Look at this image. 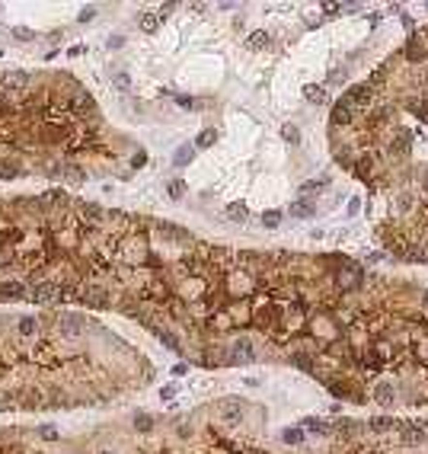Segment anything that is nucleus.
Wrapping results in <instances>:
<instances>
[{
	"label": "nucleus",
	"mask_w": 428,
	"mask_h": 454,
	"mask_svg": "<svg viewBox=\"0 0 428 454\" xmlns=\"http://www.w3.org/2000/svg\"><path fill=\"white\" fill-rule=\"evenodd\" d=\"M358 208H361V202L352 199V202H348V215H358Z\"/></svg>",
	"instance_id": "28"
},
{
	"label": "nucleus",
	"mask_w": 428,
	"mask_h": 454,
	"mask_svg": "<svg viewBox=\"0 0 428 454\" xmlns=\"http://www.w3.org/2000/svg\"><path fill=\"white\" fill-rule=\"evenodd\" d=\"M214 141H217V131H214V128H205L198 138H195V147H211Z\"/></svg>",
	"instance_id": "14"
},
{
	"label": "nucleus",
	"mask_w": 428,
	"mask_h": 454,
	"mask_svg": "<svg viewBox=\"0 0 428 454\" xmlns=\"http://www.w3.org/2000/svg\"><path fill=\"white\" fill-rule=\"evenodd\" d=\"M227 218L230 221H246V218H249V208H246L243 202H230L227 205Z\"/></svg>",
	"instance_id": "9"
},
{
	"label": "nucleus",
	"mask_w": 428,
	"mask_h": 454,
	"mask_svg": "<svg viewBox=\"0 0 428 454\" xmlns=\"http://www.w3.org/2000/svg\"><path fill=\"white\" fill-rule=\"evenodd\" d=\"M189 160H192V147H182V151H176V167H185Z\"/></svg>",
	"instance_id": "24"
},
{
	"label": "nucleus",
	"mask_w": 428,
	"mask_h": 454,
	"mask_svg": "<svg viewBox=\"0 0 428 454\" xmlns=\"http://www.w3.org/2000/svg\"><path fill=\"white\" fill-rule=\"evenodd\" d=\"M176 102H179V106H189V109L195 106V102H192V96H176Z\"/></svg>",
	"instance_id": "30"
},
{
	"label": "nucleus",
	"mask_w": 428,
	"mask_h": 454,
	"mask_svg": "<svg viewBox=\"0 0 428 454\" xmlns=\"http://www.w3.org/2000/svg\"><path fill=\"white\" fill-rule=\"evenodd\" d=\"M93 16H96V7H86V10H80V19H83V23H90Z\"/></svg>",
	"instance_id": "26"
},
{
	"label": "nucleus",
	"mask_w": 428,
	"mask_h": 454,
	"mask_svg": "<svg viewBox=\"0 0 428 454\" xmlns=\"http://www.w3.org/2000/svg\"><path fill=\"white\" fill-rule=\"evenodd\" d=\"M367 221L390 259L406 266L428 262V160H412L380 192L367 195Z\"/></svg>",
	"instance_id": "2"
},
{
	"label": "nucleus",
	"mask_w": 428,
	"mask_h": 454,
	"mask_svg": "<svg viewBox=\"0 0 428 454\" xmlns=\"http://www.w3.org/2000/svg\"><path fill=\"white\" fill-rule=\"evenodd\" d=\"M428 128V26L409 39L367 80L355 84L329 112V144L336 163L396 131Z\"/></svg>",
	"instance_id": "1"
},
{
	"label": "nucleus",
	"mask_w": 428,
	"mask_h": 454,
	"mask_svg": "<svg viewBox=\"0 0 428 454\" xmlns=\"http://www.w3.org/2000/svg\"><path fill=\"white\" fill-rule=\"evenodd\" d=\"M99 454H115V451H99Z\"/></svg>",
	"instance_id": "32"
},
{
	"label": "nucleus",
	"mask_w": 428,
	"mask_h": 454,
	"mask_svg": "<svg viewBox=\"0 0 428 454\" xmlns=\"http://www.w3.org/2000/svg\"><path fill=\"white\" fill-rule=\"evenodd\" d=\"M281 211H278V208H268L265 215H262V224H265V227H278V224H281Z\"/></svg>",
	"instance_id": "16"
},
{
	"label": "nucleus",
	"mask_w": 428,
	"mask_h": 454,
	"mask_svg": "<svg viewBox=\"0 0 428 454\" xmlns=\"http://www.w3.org/2000/svg\"><path fill=\"white\" fill-rule=\"evenodd\" d=\"M112 84L118 86V90H128V86H131V77L122 70V74H115V77H112Z\"/></svg>",
	"instance_id": "23"
},
{
	"label": "nucleus",
	"mask_w": 428,
	"mask_h": 454,
	"mask_svg": "<svg viewBox=\"0 0 428 454\" xmlns=\"http://www.w3.org/2000/svg\"><path fill=\"white\" fill-rule=\"evenodd\" d=\"M29 294V288L23 282H3L0 285V301H23Z\"/></svg>",
	"instance_id": "4"
},
{
	"label": "nucleus",
	"mask_w": 428,
	"mask_h": 454,
	"mask_svg": "<svg viewBox=\"0 0 428 454\" xmlns=\"http://www.w3.org/2000/svg\"><path fill=\"white\" fill-rule=\"evenodd\" d=\"M329 185V179H310V183L300 185V195H313V192H323Z\"/></svg>",
	"instance_id": "11"
},
{
	"label": "nucleus",
	"mask_w": 428,
	"mask_h": 454,
	"mask_svg": "<svg viewBox=\"0 0 428 454\" xmlns=\"http://www.w3.org/2000/svg\"><path fill=\"white\" fill-rule=\"evenodd\" d=\"M29 298L35 304H64L70 298V291L64 285H54V282H38V285L29 288Z\"/></svg>",
	"instance_id": "3"
},
{
	"label": "nucleus",
	"mask_w": 428,
	"mask_h": 454,
	"mask_svg": "<svg viewBox=\"0 0 428 454\" xmlns=\"http://www.w3.org/2000/svg\"><path fill=\"white\" fill-rule=\"evenodd\" d=\"M246 45H249V48H262V45H268V32H262V29H259V32H252L249 39H246Z\"/></svg>",
	"instance_id": "18"
},
{
	"label": "nucleus",
	"mask_w": 428,
	"mask_h": 454,
	"mask_svg": "<svg viewBox=\"0 0 428 454\" xmlns=\"http://www.w3.org/2000/svg\"><path fill=\"white\" fill-rule=\"evenodd\" d=\"M32 333H35V320H32V317H23V320H19V336H32Z\"/></svg>",
	"instance_id": "21"
},
{
	"label": "nucleus",
	"mask_w": 428,
	"mask_h": 454,
	"mask_svg": "<svg viewBox=\"0 0 428 454\" xmlns=\"http://www.w3.org/2000/svg\"><path fill=\"white\" fill-rule=\"evenodd\" d=\"M141 29L144 32H157L160 29V16L157 13H141Z\"/></svg>",
	"instance_id": "12"
},
{
	"label": "nucleus",
	"mask_w": 428,
	"mask_h": 454,
	"mask_svg": "<svg viewBox=\"0 0 428 454\" xmlns=\"http://www.w3.org/2000/svg\"><path fill=\"white\" fill-rule=\"evenodd\" d=\"M13 176H19V163H13V160L0 163V179H13Z\"/></svg>",
	"instance_id": "17"
},
{
	"label": "nucleus",
	"mask_w": 428,
	"mask_h": 454,
	"mask_svg": "<svg viewBox=\"0 0 428 454\" xmlns=\"http://www.w3.org/2000/svg\"><path fill=\"white\" fill-rule=\"evenodd\" d=\"M281 138H284V141H291V144L297 147V144H300V131H297V125H281Z\"/></svg>",
	"instance_id": "15"
},
{
	"label": "nucleus",
	"mask_w": 428,
	"mask_h": 454,
	"mask_svg": "<svg viewBox=\"0 0 428 454\" xmlns=\"http://www.w3.org/2000/svg\"><path fill=\"white\" fill-rule=\"evenodd\" d=\"M134 425H138L141 432H150L153 425H157V419H153L150 413H138V416H134Z\"/></svg>",
	"instance_id": "13"
},
{
	"label": "nucleus",
	"mask_w": 428,
	"mask_h": 454,
	"mask_svg": "<svg viewBox=\"0 0 428 454\" xmlns=\"http://www.w3.org/2000/svg\"><path fill=\"white\" fill-rule=\"evenodd\" d=\"M70 106H74V112L86 116V112H93V109H96V102H93V96H90V93H77L74 100H70Z\"/></svg>",
	"instance_id": "7"
},
{
	"label": "nucleus",
	"mask_w": 428,
	"mask_h": 454,
	"mask_svg": "<svg viewBox=\"0 0 428 454\" xmlns=\"http://www.w3.org/2000/svg\"><path fill=\"white\" fill-rule=\"evenodd\" d=\"M42 438H48V441H54V438H58V432H54V425H45V429H42Z\"/></svg>",
	"instance_id": "25"
},
{
	"label": "nucleus",
	"mask_w": 428,
	"mask_h": 454,
	"mask_svg": "<svg viewBox=\"0 0 428 454\" xmlns=\"http://www.w3.org/2000/svg\"><path fill=\"white\" fill-rule=\"evenodd\" d=\"M29 74H26V70H7V74H3V86H7V90H23V86H29Z\"/></svg>",
	"instance_id": "5"
},
{
	"label": "nucleus",
	"mask_w": 428,
	"mask_h": 454,
	"mask_svg": "<svg viewBox=\"0 0 428 454\" xmlns=\"http://www.w3.org/2000/svg\"><path fill=\"white\" fill-rule=\"evenodd\" d=\"M281 441L284 445H294V448H300L307 441V432H304V425H288V429L281 432Z\"/></svg>",
	"instance_id": "6"
},
{
	"label": "nucleus",
	"mask_w": 428,
	"mask_h": 454,
	"mask_svg": "<svg viewBox=\"0 0 428 454\" xmlns=\"http://www.w3.org/2000/svg\"><path fill=\"white\" fill-rule=\"evenodd\" d=\"M422 310H425V317H428V288H425V298H422Z\"/></svg>",
	"instance_id": "31"
},
{
	"label": "nucleus",
	"mask_w": 428,
	"mask_h": 454,
	"mask_svg": "<svg viewBox=\"0 0 428 454\" xmlns=\"http://www.w3.org/2000/svg\"><path fill=\"white\" fill-rule=\"evenodd\" d=\"M23 400H26V406H38V403H42V393L38 390H26Z\"/></svg>",
	"instance_id": "22"
},
{
	"label": "nucleus",
	"mask_w": 428,
	"mask_h": 454,
	"mask_svg": "<svg viewBox=\"0 0 428 454\" xmlns=\"http://www.w3.org/2000/svg\"><path fill=\"white\" fill-rule=\"evenodd\" d=\"M160 397H163V400H173V397H176V387H163Z\"/></svg>",
	"instance_id": "27"
},
{
	"label": "nucleus",
	"mask_w": 428,
	"mask_h": 454,
	"mask_svg": "<svg viewBox=\"0 0 428 454\" xmlns=\"http://www.w3.org/2000/svg\"><path fill=\"white\" fill-rule=\"evenodd\" d=\"M316 215V205H310L307 199L291 202V218H313Z\"/></svg>",
	"instance_id": "8"
},
{
	"label": "nucleus",
	"mask_w": 428,
	"mask_h": 454,
	"mask_svg": "<svg viewBox=\"0 0 428 454\" xmlns=\"http://www.w3.org/2000/svg\"><path fill=\"white\" fill-rule=\"evenodd\" d=\"M166 192H169V199H182L185 195V183L182 179H173V183L166 185Z\"/></svg>",
	"instance_id": "19"
},
{
	"label": "nucleus",
	"mask_w": 428,
	"mask_h": 454,
	"mask_svg": "<svg viewBox=\"0 0 428 454\" xmlns=\"http://www.w3.org/2000/svg\"><path fill=\"white\" fill-rule=\"evenodd\" d=\"M304 96H307V102H316V106H320V102H326V86H304Z\"/></svg>",
	"instance_id": "10"
},
{
	"label": "nucleus",
	"mask_w": 428,
	"mask_h": 454,
	"mask_svg": "<svg viewBox=\"0 0 428 454\" xmlns=\"http://www.w3.org/2000/svg\"><path fill=\"white\" fill-rule=\"evenodd\" d=\"M109 45H112V48H122L125 39H122V35H112V39H109Z\"/></svg>",
	"instance_id": "29"
},
{
	"label": "nucleus",
	"mask_w": 428,
	"mask_h": 454,
	"mask_svg": "<svg viewBox=\"0 0 428 454\" xmlns=\"http://www.w3.org/2000/svg\"><path fill=\"white\" fill-rule=\"evenodd\" d=\"M10 35H13V39H19V42H32V39H35V32L26 29V26H16V29H10Z\"/></svg>",
	"instance_id": "20"
}]
</instances>
